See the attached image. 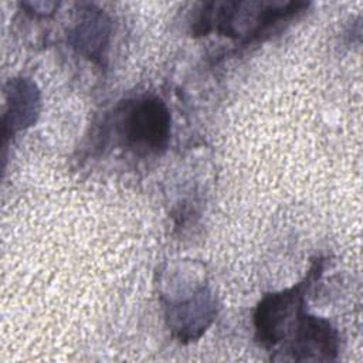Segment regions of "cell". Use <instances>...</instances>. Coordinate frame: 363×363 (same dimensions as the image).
Returning a JSON list of instances; mask_svg holds the SVG:
<instances>
[{
  "instance_id": "1",
  "label": "cell",
  "mask_w": 363,
  "mask_h": 363,
  "mask_svg": "<svg viewBox=\"0 0 363 363\" xmlns=\"http://www.w3.org/2000/svg\"><path fill=\"white\" fill-rule=\"evenodd\" d=\"M303 1H211L204 3L193 31L207 34L211 30L233 38L244 37L245 41L258 38L269 27L288 20L302 11Z\"/></svg>"
},
{
  "instance_id": "2",
  "label": "cell",
  "mask_w": 363,
  "mask_h": 363,
  "mask_svg": "<svg viewBox=\"0 0 363 363\" xmlns=\"http://www.w3.org/2000/svg\"><path fill=\"white\" fill-rule=\"evenodd\" d=\"M320 265L312 267L308 277L295 286L267 295L257 306L254 326L257 340L267 349L284 342L291 323L303 311L305 294L311 286Z\"/></svg>"
},
{
  "instance_id": "3",
  "label": "cell",
  "mask_w": 363,
  "mask_h": 363,
  "mask_svg": "<svg viewBox=\"0 0 363 363\" xmlns=\"http://www.w3.org/2000/svg\"><path fill=\"white\" fill-rule=\"evenodd\" d=\"M123 138L128 145L145 152L164 149L170 138V112L159 98H140L123 118Z\"/></svg>"
},
{
  "instance_id": "4",
  "label": "cell",
  "mask_w": 363,
  "mask_h": 363,
  "mask_svg": "<svg viewBox=\"0 0 363 363\" xmlns=\"http://www.w3.org/2000/svg\"><path fill=\"white\" fill-rule=\"evenodd\" d=\"M292 360H332L337 353V333L333 326L322 318L302 312L292 323L286 337ZM285 337V339H286Z\"/></svg>"
},
{
  "instance_id": "5",
  "label": "cell",
  "mask_w": 363,
  "mask_h": 363,
  "mask_svg": "<svg viewBox=\"0 0 363 363\" xmlns=\"http://www.w3.org/2000/svg\"><path fill=\"white\" fill-rule=\"evenodd\" d=\"M6 105L3 125L4 136L9 138L35 121L40 94L31 81L24 78L11 79L6 86Z\"/></svg>"
}]
</instances>
